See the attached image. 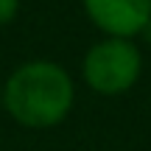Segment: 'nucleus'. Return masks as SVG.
Returning <instances> with one entry per match:
<instances>
[{
    "mask_svg": "<svg viewBox=\"0 0 151 151\" xmlns=\"http://www.w3.org/2000/svg\"><path fill=\"white\" fill-rule=\"evenodd\" d=\"M73 81L53 62H28L6 81L3 104L17 123L48 129L67 118L73 106Z\"/></svg>",
    "mask_w": 151,
    "mask_h": 151,
    "instance_id": "nucleus-1",
    "label": "nucleus"
},
{
    "mask_svg": "<svg viewBox=\"0 0 151 151\" xmlns=\"http://www.w3.org/2000/svg\"><path fill=\"white\" fill-rule=\"evenodd\" d=\"M143 59L129 39H112L92 45L84 56V78L101 95H120L140 78Z\"/></svg>",
    "mask_w": 151,
    "mask_h": 151,
    "instance_id": "nucleus-2",
    "label": "nucleus"
},
{
    "mask_svg": "<svg viewBox=\"0 0 151 151\" xmlns=\"http://www.w3.org/2000/svg\"><path fill=\"white\" fill-rule=\"evenodd\" d=\"M84 11L112 39L143 34L151 22V0H84Z\"/></svg>",
    "mask_w": 151,
    "mask_h": 151,
    "instance_id": "nucleus-3",
    "label": "nucleus"
},
{
    "mask_svg": "<svg viewBox=\"0 0 151 151\" xmlns=\"http://www.w3.org/2000/svg\"><path fill=\"white\" fill-rule=\"evenodd\" d=\"M17 9H20V0H0V25L9 20H14Z\"/></svg>",
    "mask_w": 151,
    "mask_h": 151,
    "instance_id": "nucleus-4",
    "label": "nucleus"
},
{
    "mask_svg": "<svg viewBox=\"0 0 151 151\" xmlns=\"http://www.w3.org/2000/svg\"><path fill=\"white\" fill-rule=\"evenodd\" d=\"M143 34H146V37L151 39V22H148V25H146V28H143Z\"/></svg>",
    "mask_w": 151,
    "mask_h": 151,
    "instance_id": "nucleus-5",
    "label": "nucleus"
},
{
    "mask_svg": "<svg viewBox=\"0 0 151 151\" xmlns=\"http://www.w3.org/2000/svg\"><path fill=\"white\" fill-rule=\"evenodd\" d=\"M0 104H3V98H0Z\"/></svg>",
    "mask_w": 151,
    "mask_h": 151,
    "instance_id": "nucleus-6",
    "label": "nucleus"
}]
</instances>
